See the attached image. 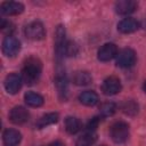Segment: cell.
<instances>
[{"instance_id": "cell-6", "label": "cell", "mask_w": 146, "mask_h": 146, "mask_svg": "<svg viewBox=\"0 0 146 146\" xmlns=\"http://www.w3.org/2000/svg\"><path fill=\"white\" fill-rule=\"evenodd\" d=\"M120 90H121V82H120L119 78H116V76L106 78L102 84V91L107 96L115 95Z\"/></svg>"}, {"instance_id": "cell-9", "label": "cell", "mask_w": 146, "mask_h": 146, "mask_svg": "<svg viewBox=\"0 0 146 146\" xmlns=\"http://www.w3.org/2000/svg\"><path fill=\"white\" fill-rule=\"evenodd\" d=\"M29 116H30L29 111L23 106H15L9 113V119L15 124L25 123L29 120Z\"/></svg>"}, {"instance_id": "cell-7", "label": "cell", "mask_w": 146, "mask_h": 146, "mask_svg": "<svg viewBox=\"0 0 146 146\" xmlns=\"http://www.w3.org/2000/svg\"><path fill=\"white\" fill-rule=\"evenodd\" d=\"M117 52H119V51H117V47H116L114 43L108 42V43L103 44V46L99 48L98 54H97V57H98V59H99L100 62H108V60H111L112 58L116 57Z\"/></svg>"}, {"instance_id": "cell-3", "label": "cell", "mask_w": 146, "mask_h": 146, "mask_svg": "<svg viewBox=\"0 0 146 146\" xmlns=\"http://www.w3.org/2000/svg\"><path fill=\"white\" fill-rule=\"evenodd\" d=\"M25 35L27 36V39L33 40V41L42 40L46 35V31H44L42 23L38 21H33L29 23L25 27Z\"/></svg>"}, {"instance_id": "cell-18", "label": "cell", "mask_w": 146, "mask_h": 146, "mask_svg": "<svg viewBox=\"0 0 146 146\" xmlns=\"http://www.w3.org/2000/svg\"><path fill=\"white\" fill-rule=\"evenodd\" d=\"M97 139L95 131H86L82 136H80L76 140L75 146H91Z\"/></svg>"}, {"instance_id": "cell-10", "label": "cell", "mask_w": 146, "mask_h": 146, "mask_svg": "<svg viewBox=\"0 0 146 146\" xmlns=\"http://www.w3.org/2000/svg\"><path fill=\"white\" fill-rule=\"evenodd\" d=\"M67 41L66 40V33H65V29L59 25L56 30V54H57V57H63L65 56V48H66V44H67Z\"/></svg>"}, {"instance_id": "cell-4", "label": "cell", "mask_w": 146, "mask_h": 146, "mask_svg": "<svg viewBox=\"0 0 146 146\" xmlns=\"http://www.w3.org/2000/svg\"><path fill=\"white\" fill-rule=\"evenodd\" d=\"M136 63V52L130 48H124L120 50L116 55V64L120 67L128 68Z\"/></svg>"}, {"instance_id": "cell-24", "label": "cell", "mask_w": 146, "mask_h": 146, "mask_svg": "<svg viewBox=\"0 0 146 146\" xmlns=\"http://www.w3.org/2000/svg\"><path fill=\"white\" fill-rule=\"evenodd\" d=\"M98 123H99V119L98 117L91 119V121H89V123L87 125V131H95L96 128L98 127Z\"/></svg>"}, {"instance_id": "cell-23", "label": "cell", "mask_w": 146, "mask_h": 146, "mask_svg": "<svg viewBox=\"0 0 146 146\" xmlns=\"http://www.w3.org/2000/svg\"><path fill=\"white\" fill-rule=\"evenodd\" d=\"M122 110H123V112H124L125 114H128V115H133V114H136V113L138 112V105H137L133 100H127V102L123 104Z\"/></svg>"}, {"instance_id": "cell-5", "label": "cell", "mask_w": 146, "mask_h": 146, "mask_svg": "<svg viewBox=\"0 0 146 146\" xmlns=\"http://www.w3.org/2000/svg\"><path fill=\"white\" fill-rule=\"evenodd\" d=\"M21 49V43L19 41L13 36V35H7L3 41H2V52L7 57H14L18 54Z\"/></svg>"}, {"instance_id": "cell-12", "label": "cell", "mask_w": 146, "mask_h": 146, "mask_svg": "<svg viewBox=\"0 0 146 146\" xmlns=\"http://www.w3.org/2000/svg\"><path fill=\"white\" fill-rule=\"evenodd\" d=\"M22 135L16 129H7L2 135V141L5 146H17L21 143Z\"/></svg>"}, {"instance_id": "cell-20", "label": "cell", "mask_w": 146, "mask_h": 146, "mask_svg": "<svg viewBox=\"0 0 146 146\" xmlns=\"http://www.w3.org/2000/svg\"><path fill=\"white\" fill-rule=\"evenodd\" d=\"M65 129L68 133H76L81 129V121L74 116H67L65 119Z\"/></svg>"}, {"instance_id": "cell-2", "label": "cell", "mask_w": 146, "mask_h": 146, "mask_svg": "<svg viewBox=\"0 0 146 146\" xmlns=\"http://www.w3.org/2000/svg\"><path fill=\"white\" fill-rule=\"evenodd\" d=\"M110 135L114 143L122 144V143L127 141V139L129 138V125L123 121L115 122L111 127Z\"/></svg>"}, {"instance_id": "cell-19", "label": "cell", "mask_w": 146, "mask_h": 146, "mask_svg": "<svg viewBox=\"0 0 146 146\" xmlns=\"http://www.w3.org/2000/svg\"><path fill=\"white\" fill-rule=\"evenodd\" d=\"M57 121H58V114L57 113H48V114L41 116L35 125L39 129H42V128H46L48 125H51V124L56 123Z\"/></svg>"}, {"instance_id": "cell-11", "label": "cell", "mask_w": 146, "mask_h": 146, "mask_svg": "<svg viewBox=\"0 0 146 146\" xmlns=\"http://www.w3.org/2000/svg\"><path fill=\"white\" fill-rule=\"evenodd\" d=\"M24 10V6L21 2L16 1H6L1 5L0 11L2 15L11 16V15H18Z\"/></svg>"}, {"instance_id": "cell-17", "label": "cell", "mask_w": 146, "mask_h": 146, "mask_svg": "<svg viewBox=\"0 0 146 146\" xmlns=\"http://www.w3.org/2000/svg\"><path fill=\"white\" fill-rule=\"evenodd\" d=\"M56 87H57L58 94L62 97L65 98L66 97V94H67V79H66L65 73H63V72H58L57 73V76H56Z\"/></svg>"}, {"instance_id": "cell-1", "label": "cell", "mask_w": 146, "mask_h": 146, "mask_svg": "<svg viewBox=\"0 0 146 146\" xmlns=\"http://www.w3.org/2000/svg\"><path fill=\"white\" fill-rule=\"evenodd\" d=\"M42 71V64L39 58L36 57H30L24 62L23 71H22V79L29 83L32 84L36 82L41 75Z\"/></svg>"}, {"instance_id": "cell-16", "label": "cell", "mask_w": 146, "mask_h": 146, "mask_svg": "<svg viewBox=\"0 0 146 146\" xmlns=\"http://www.w3.org/2000/svg\"><path fill=\"white\" fill-rule=\"evenodd\" d=\"M24 99H25V103L31 107H39L43 104V97L33 91H27L24 95Z\"/></svg>"}, {"instance_id": "cell-25", "label": "cell", "mask_w": 146, "mask_h": 146, "mask_svg": "<svg viewBox=\"0 0 146 146\" xmlns=\"http://www.w3.org/2000/svg\"><path fill=\"white\" fill-rule=\"evenodd\" d=\"M48 146H64V144L62 141H59V140H55V141L50 143Z\"/></svg>"}, {"instance_id": "cell-21", "label": "cell", "mask_w": 146, "mask_h": 146, "mask_svg": "<svg viewBox=\"0 0 146 146\" xmlns=\"http://www.w3.org/2000/svg\"><path fill=\"white\" fill-rule=\"evenodd\" d=\"M73 81L78 86H87V84H89L91 82V75L88 72L80 71V72L75 73V75L73 78Z\"/></svg>"}, {"instance_id": "cell-15", "label": "cell", "mask_w": 146, "mask_h": 146, "mask_svg": "<svg viewBox=\"0 0 146 146\" xmlns=\"http://www.w3.org/2000/svg\"><path fill=\"white\" fill-rule=\"evenodd\" d=\"M79 100L86 106H94L98 103V95L92 90H86L79 95Z\"/></svg>"}, {"instance_id": "cell-8", "label": "cell", "mask_w": 146, "mask_h": 146, "mask_svg": "<svg viewBox=\"0 0 146 146\" xmlns=\"http://www.w3.org/2000/svg\"><path fill=\"white\" fill-rule=\"evenodd\" d=\"M22 81H23L22 76H19L16 73H11V74L7 75L5 79V88H6L7 92H9L11 95L16 94L22 87Z\"/></svg>"}, {"instance_id": "cell-14", "label": "cell", "mask_w": 146, "mask_h": 146, "mask_svg": "<svg viewBox=\"0 0 146 146\" xmlns=\"http://www.w3.org/2000/svg\"><path fill=\"white\" fill-rule=\"evenodd\" d=\"M139 29V23L131 17L123 18L122 21L119 22L117 24V30L121 33H132Z\"/></svg>"}, {"instance_id": "cell-26", "label": "cell", "mask_w": 146, "mask_h": 146, "mask_svg": "<svg viewBox=\"0 0 146 146\" xmlns=\"http://www.w3.org/2000/svg\"><path fill=\"white\" fill-rule=\"evenodd\" d=\"M143 88H144V91L146 92V81L144 82V86H143Z\"/></svg>"}, {"instance_id": "cell-13", "label": "cell", "mask_w": 146, "mask_h": 146, "mask_svg": "<svg viewBox=\"0 0 146 146\" xmlns=\"http://www.w3.org/2000/svg\"><path fill=\"white\" fill-rule=\"evenodd\" d=\"M137 8V2L133 0H120L115 3V11L120 15H129Z\"/></svg>"}, {"instance_id": "cell-22", "label": "cell", "mask_w": 146, "mask_h": 146, "mask_svg": "<svg viewBox=\"0 0 146 146\" xmlns=\"http://www.w3.org/2000/svg\"><path fill=\"white\" fill-rule=\"evenodd\" d=\"M115 111H116V105L113 102H106L102 104L99 108V112L103 116H111L115 113Z\"/></svg>"}]
</instances>
